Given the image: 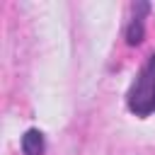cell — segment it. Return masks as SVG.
<instances>
[{
	"instance_id": "cell-1",
	"label": "cell",
	"mask_w": 155,
	"mask_h": 155,
	"mask_svg": "<svg viewBox=\"0 0 155 155\" xmlns=\"http://www.w3.org/2000/svg\"><path fill=\"white\" fill-rule=\"evenodd\" d=\"M126 104L136 116H150L155 111V53L136 75L126 94Z\"/></svg>"
},
{
	"instance_id": "cell-2",
	"label": "cell",
	"mask_w": 155,
	"mask_h": 155,
	"mask_svg": "<svg viewBox=\"0 0 155 155\" xmlns=\"http://www.w3.org/2000/svg\"><path fill=\"white\" fill-rule=\"evenodd\" d=\"M22 153L24 155H44V136L36 128H29L22 136Z\"/></svg>"
},
{
	"instance_id": "cell-3",
	"label": "cell",
	"mask_w": 155,
	"mask_h": 155,
	"mask_svg": "<svg viewBox=\"0 0 155 155\" xmlns=\"http://www.w3.org/2000/svg\"><path fill=\"white\" fill-rule=\"evenodd\" d=\"M126 39H128V44H140V39H143V19L140 17H133Z\"/></svg>"
}]
</instances>
